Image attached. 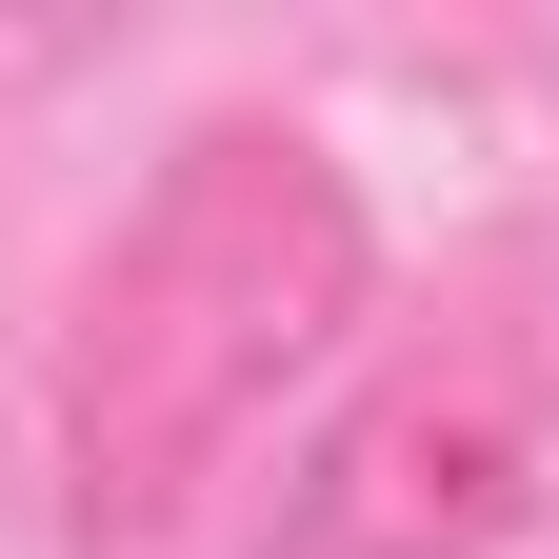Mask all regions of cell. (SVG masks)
Segmentation results:
<instances>
[{
    "instance_id": "7a4b0ae2",
    "label": "cell",
    "mask_w": 559,
    "mask_h": 559,
    "mask_svg": "<svg viewBox=\"0 0 559 559\" xmlns=\"http://www.w3.org/2000/svg\"><path fill=\"white\" fill-rule=\"evenodd\" d=\"M520 479H539V440H520L479 380H400V400H360V419L300 460L280 559H479V539L520 520Z\"/></svg>"
},
{
    "instance_id": "6da1fadb",
    "label": "cell",
    "mask_w": 559,
    "mask_h": 559,
    "mask_svg": "<svg viewBox=\"0 0 559 559\" xmlns=\"http://www.w3.org/2000/svg\"><path fill=\"white\" fill-rule=\"evenodd\" d=\"M360 320V200H340L320 140L221 120L180 140V180L120 221L81 340H60V460H81L100 539H160L200 479L260 440V400Z\"/></svg>"
}]
</instances>
